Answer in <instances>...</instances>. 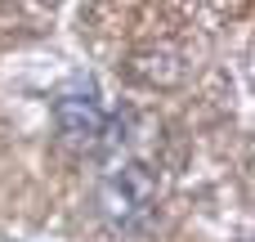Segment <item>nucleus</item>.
I'll return each mask as SVG.
<instances>
[{
    "label": "nucleus",
    "mask_w": 255,
    "mask_h": 242,
    "mask_svg": "<svg viewBox=\"0 0 255 242\" xmlns=\"http://www.w3.org/2000/svg\"><path fill=\"white\" fill-rule=\"evenodd\" d=\"M54 130L67 148H99L103 130H108V108L99 99V90L90 81L81 85H67L58 99H54Z\"/></svg>",
    "instance_id": "nucleus-2"
},
{
    "label": "nucleus",
    "mask_w": 255,
    "mask_h": 242,
    "mask_svg": "<svg viewBox=\"0 0 255 242\" xmlns=\"http://www.w3.org/2000/svg\"><path fill=\"white\" fill-rule=\"evenodd\" d=\"M126 72H130L134 81H143V85L170 90V85L184 81V58H179V49H170V45H148V49H134V54H130Z\"/></svg>",
    "instance_id": "nucleus-3"
},
{
    "label": "nucleus",
    "mask_w": 255,
    "mask_h": 242,
    "mask_svg": "<svg viewBox=\"0 0 255 242\" xmlns=\"http://www.w3.org/2000/svg\"><path fill=\"white\" fill-rule=\"evenodd\" d=\"M157 193H161V175H157L148 162L130 157V162L112 166V171L99 180V211H103L108 225L134 229V225H143V220L152 216Z\"/></svg>",
    "instance_id": "nucleus-1"
}]
</instances>
